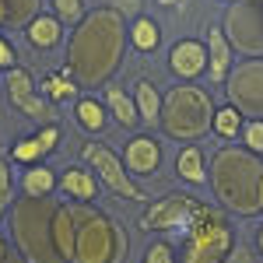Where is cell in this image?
<instances>
[{"label": "cell", "instance_id": "4fadbf2b", "mask_svg": "<svg viewBox=\"0 0 263 263\" xmlns=\"http://www.w3.org/2000/svg\"><path fill=\"white\" fill-rule=\"evenodd\" d=\"M168 70L182 78V81H193L207 70V46L197 39H182L168 49Z\"/></svg>", "mask_w": 263, "mask_h": 263}, {"label": "cell", "instance_id": "9a60e30c", "mask_svg": "<svg viewBox=\"0 0 263 263\" xmlns=\"http://www.w3.org/2000/svg\"><path fill=\"white\" fill-rule=\"evenodd\" d=\"M57 141H60V126L57 123H46V126H39L35 134H28L11 151V158L18 165H32V162H39V158H46V155H53L57 151Z\"/></svg>", "mask_w": 263, "mask_h": 263}, {"label": "cell", "instance_id": "1f68e13d", "mask_svg": "<svg viewBox=\"0 0 263 263\" xmlns=\"http://www.w3.org/2000/svg\"><path fill=\"white\" fill-rule=\"evenodd\" d=\"M11 67H18V53H14V46L0 35V70H11Z\"/></svg>", "mask_w": 263, "mask_h": 263}, {"label": "cell", "instance_id": "7402d4cb", "mask_svg": "<svg viewBox=\"0 0 263 263\" xmlns=\"http://www.w3.org/2000/svg\"><path fill=\"white\" fill-rule=\"evenodd\" d=\"M42 91H46V99L49 102H78L81 99V84L74 81L67 70L63 74H46V81H42Z\"/></svg>", "mask_w": 263, "mask_h": 263}, {"label": "cell", "instance_id": "8d00e7d4", "mask_svg": "<svg viewBox=\"0 0 263 263\" xmlns=\"http://www.w3.org/2000/svg\"><path fill=\"white\" fill-rule=\"evenodd\" d=\"M158 4H162V7H172V4H179V0H158Z\"/></svg>", "mask_w": 263, "mask_h": 263}, {"label": "cell", "instance_id": "d4e9b609", "mask_svg": "<svg viewBox=\"0 0 263 263\" xmlns=\"http://www.w3.org/2000/svg\"><path fill=\"white\" fill-rule=\"evenodd\" d=\"M246 126V116L228 102V105H221L218 112H214V123H211V130L218 134V137H235V134H242Z\"/></svg>", "mask_w": 263, "mask_h": 263}, {"label": "cell", "instance_id": "d6986e66", "mask_svg": "<svg viewBox=\"0 0 263 263\" xmlns=\"http://www.w3.org/2000/svg\"><path fill=\"white\" fill-rule=\"evenodd\" d=\"M134 102H137V112H141V123H147V126H155V123L162 120V95H158V88H155V81H147V78H141V81L134 84Z\"/></svg>", "mask_w": 263, "mask_h": 263}, {"label": "cell", "instance_id": "5bb4252c", "mask_svg": "<svg viewBox=\"0 0 263 263\" xmlns=\"http://www.w3.org/2000/svg\"><path fill=\"white\" fill-rule=\"evenodd\" d=\"M232 67H235V49L224 35V28H211L207 32V81L224 84Z\"/></svg>", "mask_w": 263, "mask_h": 263}, {"label": "cell", "instance_id": "4316f807", "mask_svg": "<svg viewBox=\"0 0 263 263\" xmlns=\"http://www.w3.org/2000/svg\"><path fill=\"white\" fill-rule=\"evenodd\" d=\"M57 242H60L67 263H74V214L67 203H60V211H57Z\"/></svg>", "mask_w": 263, "mask_h": 263}, {"label": "cell", "instance_id": "ffe728a7", "mask_svg": "<svg viewBox=\"0 0 263 263\" xmlns=\"http://www.w3.org/2000/svg\"><path fill=\"white\" fill-rule=\"evenodd\" d=\"M176 172H179V179L193 182V186L207 182V165H203L200 144H186L179 155H176Z\"/></svg>", "mask_w": 263, "mask_h": 263}, {"label": "cell", "instance_id": "3957f363", "mask_svg": "<svg viewBox=\"0 0 263 263\" xmlns=\"http://www.w3.org/2000/svg\"><path fill=\"white\" fill-rule=\"evenodd\" d=\"M57 211L60 203L49 197H32L25 193L11 207V235L18 253L28 263H67L57 242Z\"/></svg>", "mask_w": 263, "mask_h": 263}, {"label": "cell", "instance_id": "f1b7e54d", "mask_svg": "<svg viewBox=\"0 0 263 263\" xmlns=\"http://www.w3.org/2000/svg\"><path fill=\"white\" fill-rule=\"evenodd\" d=\"M53 14L63 25H78L84 18V7H81V0H53Z\"/></svg>", "mask_w": 263, "mask_h": 263}, {"label": "cell", "instance_id": "52a82bcc", "mask_svg": "<svg viewBox=\"0 0 263 263\" xmlns=\"http://www.w3.org/2000/svg\"><path fill=\"white\" fill-rule=\"evenodd\" d=\"M224 35L232 49L263 57V0H235L224 11Z\"/></svg>", "mask_w": 263, "mask_h": 263}, {"label": "cell", "instance_id": "277c9868", "mask_svg": "<svg viewBox=\"0 0 263 263\" xmlns=\"http://www.w3.org/2000/svg\"><path fill=\"white\" fill-rule=\"evenodd\" d=\"M74 263H126V232L105 211L74 203Z\"/></svg>", "mask_w": 263, "mask_h": 263}, {"label": "cell", "instance_id": "cb8c5ba5", "mask_svg": "<svg viewBox=\"0 0 263 263\" xmlns=\"http://www.w3.org/2000/svg\"><path fill=\"white\" fill-rule=\"evenodd\" d=\"M21 190L32 193V197H49L53 190H60V179L53 176V168H46V165H32V168L25 172V179H21Z\"/></svg>", "mask_w": 263, "mask_h": 263}, {"label": "cell", "instance_id": "f546056e", "mask_svg": "<svg viewBox=\"0 0 263 263\" xmlns=\"http://www.w3.org/2000/svg\"><path fill=\"white\" fill-rule=\"evenodd\" d=\"M242 144L253 151V155L263 158V120H249L242 126Z\"/></svg>", "mask_w": 263, "mask_h": 263}, {"label": "cell", "instance_id": "e575fe53", "mask_svg": "<svg viewBox=\"0 0 263 263\" xmlns=\"http://www.w3.org/2000/svg\"><path fill=\"white\" fill-rule=\"evenodd\" d=\"M7 256V242H4V235H0V260Z\"/></svg>", "mask_w": 263, "mask_h": 263}, {"label": "cell", "instance_id": "d590c367", "mask_svg": "<svg viewBox=\"0 0 263 263\" xmlns=\"http://www.w3.org/2000/svg\"><path fill=\"white\" fill-rule=\"evenodd\" d=\"M256 246H260V253H263V228L256 232Z\"/></svg>", "mask_w": 263, "mask_h": 263}, {"label": "cell", "instance_id": "836d02e7", "mask_svg": "<svg viewBox=\"0 0 263 263\" xmlns=\"http://www.w3.org/2000/svg\"><path fill=\"white\" fill-rule=\"evenodd\" d=\"M0 263H28V260L21 256V253H18V246H14V249H7V256H4Z\"/></svg>", "mask_w": 263, "mask_h": 263}, {"label": "cell", "instance_id": "4dcf8cb0", "mask_svg": "<svg viewBox=\"0 0 263 263\" xmlns=\"http://www.w3.org/2000/svg\"><path fill=\"white\" fill-rule=\"evenodd\" d=\"M141 263H179V256H176V249H172L168 242H151L147 249H144Z\"/></svg>", "mask_w": 263, "mask_h": 263}, {"label": "cell", "instance_id": "e0dca14e", "mask_svg": "<svg viewBox=\"0 0 263 263\" xmlns=\"http://www.w3.org/2000/svg\"><path fill=\"white\" fill-rule=\"evenodd\" d=\"M105 109L116 116L120 126L126 130H134L137 123H141V112H137V102L126 95V88L123 84H105Z\"/></svg>", "mask_w": 263, "mask_h": 263}, {"label": "cell", "instance_id": "7a4b0ae2", "mask_svg": "<svg viewBox=\"0 0 263 263\" xmlns=\"http://www.w3.org/2000/svg\"><path fill=\"white\" fill-rule=\"evenodd\" d=\"M207 176H211V190L224 211L242 214V218L263 211V158L253 155L246 144L218 147Z\"/></svg>", "mask_w": 263, "mask_h": 263}, {"label": "cell", "instance_id": "6da1fadb", "mask_svg": "<svg viewBox=\"0 0 263 263\" xmlns=\"http://www.w3.org/2000/svg\"><path fill=\"white\" fill-rule=\"evenodd\" d=\"M123 11L116 7H95L91 14L78 21V28L70 32L67 42V74L81 88H99L109 84L123 60Z\"/></svg>", "mask_w": 263, "mask_h": 263}, {"label": "cell", "instance_id": "ba28073f", "mask_svg": "<svg viewBox=\"0 0 263 263\" xmlns=\"http://www.w3.org/2000/svg\"><path fill=\"white\" fill-rule=\"evenodd\" d=\"M81 155H84V162L95 168V176L105 182L109 193H116V197H123V200H137V203L147 200V193L130 179V168L123 165V158L116 155V151H109V147L99 144V141H88L81 147Z\"/></svg>", "mask_w": 263, "mask_h": 263}, {"label": "cell", "instance_id": "ac0fdd59", "mask_svg": "<svg viewBox=\"0 0 263 263\" xmlns=\"http://www.w3.org/2000/svg\"><path fill=\"white\" fill-rule=\"evenodd\" d=\"M60 190H63V197H70L74 203H91L99 197L95 176H91L88 168H67L60 176Z\"/></svg>", "mask_w": 263, "mask_h": 263}, {"label": "cell", "instance_id": "2e32d148", "mask_svg": "<svg viewBox=\"0 0 263 263\" xmlns=\"http://www.w3.org/2000/svg\"><path fill=\"white\" fill-rule=\"evenodd\" d=\"M25 39H28L32 49H53L63 39V21L57 14H35L25 25Z\"/></svg>", "mask_w": 263, "mask_h": 263}, {"label": "cell", "instance_id": "5b68a950", "mask_svg": "<svg viewBox=\"0 0 263 263\" xmlns=\"http://www.w3.org/2000/svg\"><path fill=\"white\" fill-rule=\"evenodd\" d=\"M179 235V263H224V256L239 246L235 224L211 203H200V211L186 221Z\"/></svg>", "mask_w": 263, "mask_h": 263}, {"label": "cell", "instance_id": "484cf974", "mask_svg": "<svg viewBox=\"0 0 263 263\" xmlns=\"http://www.w3.org/2000/svg\"><path fill=\"white\" fill-rule=\"evenodd\" d=\"M42 0H0V11H4V25H28V21L39 14Z\"/></svg>", "mask_w": 263, "mask_h": 263}, {"label": "cell", "instance_id": "9c48e42d", "mask_svg": "<svg viewBox=\"0 0 263 263\" xmlns=\"http://www.w3.org/2000/svg\"><path fill=\"white\" fill-rule=\"evenodd\" d=\"M228 102L242 112V116H253V120H263V60L253 57V60H242L232 67L228 74Z\"/></svg>", "mask_w": 263, "mask_h": 263}, {"label": "cell", "instance_id": "30bf717a", "mask_svg": "<svg viewBox=\"0 0 263 263\" xmlns=\"http://www.w3.org/2000/svg\"><path fill=\"white\" fill-rule=\"evenodd\" d=\"M200 203L197 197H190V193H168L162 200L147 203V211L141 214V228L144 232H172V228H186V221L200 211Z\"/></svg>", "mask_w": 263, "mask_h": 263}, {"label": "cell", "instance_id": "44dd1931", "mask_svg": "<svg viewBox=\"0 0 263 263\" xmlns=\"http://www.w3.org/2000/svg\"><path fill=\"white\" fill-rule=\"evenodd\" d=\"M74 116L88 134H102L105 130V102H99L95 95H81L74 102Z\"/></svg>", "mask_w": 263, "mask_h": 263}, {"label": "cell", "instance_id": "d6a6232c", "mask_svg": "<svg viewBox=\"0 0 263 263\" xmlns=\"http://www.w3.org/2000/svg\"><path fill=\"white\" fill-rule=\"evenodd\" d=\"M224 263H253V249H246V246H235V249L224 256Z\"/></svg>", "mask_w": 263, "mask_h": 263}, {"label": "cell", "instance_id": "7c38bea8", "mask_svg": "<svg viewBox=\"0 0 263 263\" xmlns=\"http://www.w3.org/2000/svg\"><path fill=\"white\" fill-rule=\"evenodd\" d=\"M123 165H126L134 176H155L158 165H162V144L155 141L151 134L130 137L126 147H123Z\"/></svg>", "mask_w": 263, "mask_h": 263}, {"label": "cell", "instance_id": "83f0119b", "mask_svg": "<svg viewBox=\"0 0 263 263\" xmlns=\"http://www.w3.org/2000/svg\"><path fill=\"white\" fill-rule=\"evenodd\" d=\"M11 197H14V172H11V162L0 158V218L7 214Z\"/></svg>", "mask_w": 263, "mask_h": 263}, {"label": "cell", "instance_id": "603a6c76", "mask_svg": "<svg viewBox=\"0 0 263 263\" xmlns=\"http://www.w3.org/2000/svg\"><path fill=\"white\" fill-rule=\"evenodd\" d=\"M130 42H134V49L137 53H155L158 49V42H162V28H158V21L151 18H134L130 25Z\"/></svg>", "mask_w": 263, "mask_h": 263}, {"label": "cell", "instance_id": "8992f818", "mask_svg": "<svg viewBox=\"0 0 263 263\" xmlns=\"http://www.w3.org/2000/svg\"><path fill=\"white\" fill-rule=\"evenodd\" d=\"M214 112H218V105L214 99L197 88V84H176L162 102V126L165 137H172V141H200L203 134L211 130V123H214Z\"/></svg>", "mask_w": 263, "mask_h": 263}, {"label": "cell", "instance_id": "8fae6325", "mask_svg": "<svg viewBox=\"0 0 263 263\" xmlns=\"http://www.w3.org/2000/svg\"><path fill=\"white\" fill-rule=\"evenodd\" d=\"M7 99H11V105L18 109L21 116H28L32 123H39V126H46V123H57V112H53V105L39 95V88H35V81H32V74L25 70V67H11L7 70Z\"/></svg>", "mask_w": 263, "mask_h": 263}]
</instances>
